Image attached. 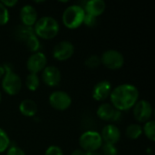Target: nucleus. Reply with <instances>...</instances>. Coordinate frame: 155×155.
I'll list each match as a JSON object with an SVG mask.
<instances>
[{
    "label": "nucleus",
    "instance_id": "nucleus-19",
    "mask_svg": "<svg viewBox=\"0 0 155 155\" xmlns=\"http://www.w3.org/2000/svg\"><path fill=\"white\" fill-rule=\"evenodd\" d=\"M25 45L27 47V49L32 53H36V52H39L40 48H41V43H40V40L39 38L35 35H31L25 41Z\"/></svg>",
    "mask_w": 155,
    "mask_h": 155
},
{
    "label": "nucleus",
    "instance_id": "nucleus-3",
    "mask_svg": "<svg viewBox=\"0 0 155 155\" xmlns=\"http://www.w3.org/2000/svg\"><path fill=\"white\" fill-rule=\"evenodd\" d=\"M4 68H5V74L4 76L2 77V82H1L2 89L6 94L10 96L16 95L22 89V85H23L22 79L17 74L14 72L10 64H4Z\"/></svg>",
    "mask_w": 155,
    "mask_h": 155
},
{
    "label": "nucleus",
    "instance_id": "nucleus-7",
    "mask_svg": "<svg viewBox=\"0 0 155 155\" xmlns=\"http://www.w3.org/2000/svg\"><path fill=\"white\" fill-rule=\"evenodd\" d=\"M48 101L51 107L56 111H65L72 104V98L70 94L61 90H56L51 93Z\"/></svg>",
    "mask_w": 155,
    "mask_h": 155
},
{
    "label": "nucleus",
    "instance_id": "nucleus-4",
    "mask_svg": "<svg viewBox=\"0 0 155 155\" xmlns=\"http://www.w3.org/2000/svg\"><path fill=\"white\" fill-rule=\"evenodd\" d=\"M84 15L85 12L82 5H71L64 9L62 15V22L68 29H77L83 25Z\"/></svg>",
    "mask_w": 155,
    "mask_h": 155
},
{
    "label": "nucleus",
    "instance_id": "nucleus-34",
    "mask_svg": "<svg viewBox=\"0 0 155 155\" xmlns=\"http://www.w3.org/2000/svg\"><path fill=\"white\" fill-rule=\"evenodd\" d=\"M85 155H102L101 153H98V152H88V153H85Z\"/></svg>",
    "mask_w": 155,
    "mask_h": 155
},
{
    "label": "nucleus",
    "instance_id": "nucleus-35",
    "mask_svg": "<svg viewBox=\"0 0 155 155\" xmlns=\"http://www.w3.org/2000/svg\"><path fill=\"white\" fill-rule=\"evenodd\" d=\"M1 100H2V94H1V91H0V103H1Z\"/></svg>",
    "mask_w": 155,
    "mask_h": 155
},
{
    "label": "nucleus",
    "instance_id": "nucleus-29",
    "mask_svg": "<svg viewBox=\"0 0 155 155\" xmlns=\"http://www.w3.org/2000/svg\"><path fill=\"white\" fill-rule=\"evenodd\" d=\"M86 26L88 27H94L96 25V18L94 16H92L90 15L85 14L84 18V23Z\"/></svg>",
    "mask_w": 155,
    "mask_h": 155
},
{
    "label": "nucleus",
    "instance_id": "nucleus-30",
    "mask_svg": "<svg viewBox=\"0 0 155 155\" xmlns=\"http://www.w3.org/2000/svg\"><path fill=\"white\" fill-rule=\"evenodd\" d=\"M1 3L8 9L9 7L11 8V7H14L15 5H17L18 1L17 0H2Z\"/></svg>",
    "mask_w": 155,
    "mask_h": 155
},
{
    "label": "nucleus",
    "instance_id": "nucleus-25",
    "mask_svg": "<svg viewBox=\"0 0 155 155\" xmlns=\"http://www.w3.org/2000/svg\"><path fill=\"white\" fill-rule=\"evenodd\" d=\"M102 155H118L119 152L115 145L109 143H103L101 147Z\"/></svg>",
    "mask_w": 155,
    "mask_h": 155
},
{
    "label": "nucleus",
    "instance_id": "nucleus-22",
    "mask_svg": "<svg viewBox=\"0 0 155 155\" xmlns=\"http://www.w3.org/2000/svg\"><path fill=\"white\" fill-rule=\"evenodd\" d=\"M33 34H35L33 27H28L25 25H19L15 30V36L19 40L24 42Z\"/></svg>",
    "mask_w": 155,
    "mask_h": 155
},
{
    "label": "nucleus",
    "instance_id": "nucleus-15",
    "mask_svg": "<svg viewBox=\"0 0 155 155\" xmlns=\"http://www.w3.org/2000/svg\"><path fill=\"white\" fill-rule=\"evenodd\" d=\"M82 6L85 14L94 16L95 18L103 15L106 9V4L103 0H88L84 2Z\"/></svg>",
    "mask_w": 155,
    "mask_h": 155
},
{
    "label": "nucleus",
    "instance_id": "nucleus-6",
    "mask_svg": "<svg viewBox=\"0 0 155 155\" xmlns=\"http://www.w3.org/2000/svg\"><path fill=\"white\" fill-rule=\"evenodd\" d=\"M101 58V64L110 70L121 69L124 64V57L123 54L115 49L106 50Z\"/></svg>",
    "mask_w": 155,
    "mask_h": 155
},
{
    "label": "nucleus",
    "instance_id": "nucleus-26",
    "mask_svg": "<svg viewBox=\"0 0 155 155\" xmlns=\"http://www.w3.org/2000/svg\"><path fill=\"white\" fill-rule=\"evenodd\" d=\"M10 19V15L8 9L0 1V26L5 25Z\"/></svg>",
    "mask_w": 155,
    "mask_h": 155
},
{
    "label": "nucleus",
    "instance_id": "nucleus-31",
    "mask_svg": "<svg viewBox=\"0 0 155 155\" xmlns=\"http://www.w3.org/2000/svg\"><path fill=\"white\" fill-rule=\"evenodd\" d=\"M121 119H122V112L116 110V112L114 114V119H113V122H118Z\"/></svg>",
    "mask_w": 155,
    "mask_h": 155
},
{
    "label": "nucleus",
    "instance_id": "nucleus-27",
    "mask_svg": "<svg viewBox=\"0 0 155 155\" xmlns=\"http://www.w3.org/2000/svg\"><path fill=\"white\" fill-rule=\"evenodd\" d=\"M45 155H64V153L58 145H50L45 150Z\"/></svg>",
    "mask_w": 155,
    "mask_h": 155
},
{
    "label": "nucleus",
    "instance_id": "nucleus-9",
    "mask_svg": "<svg viewBox=\"0 0 155 155\" xmlns=\"http://www.w3.org/2000/svg\"><path fill=\"white\" fill-rule=\"evenodd\" d=\"M47 65L46 55L43 52H36L32 54L26 61V68L29 74H37L42 72Z\"/></svg>",
    "mask_w": 155,
    "mask_h": 155
},
{
    "label": "nucleus",
    "instance_id": "nucleus-11",
    "mask_svg": "<svg viewBox=\"0 0 155 155\" xmlns=\"http://www.w3.org/2000/svg\"><path fill=\"white\" fill-rule=\"evenodd\" d=\"M62 74L60 70L54 65H46L42 71V80L49 87H56L60 84Z\"/></svg>",
    "mask_w": 155,
    "mask_h": 155
},
{
    "label": "nucleus",
    "instance_id": "nucleus-33",
    "mask_svg": "<svg viewBox=\"0 0 155 155\" xmlns=\"http://www.w3.org/2000/svg\"><path fill=\"white\" fill-rule=\"evenodd\" d=\"M4 74H5V68H4V65L0 64V79H2V77L4 76Z\"/></svg>",
    "mask_w": 155,
    "mask_h": 155
},
{
    "label": "nucleus",
    "instance_id": "nucleus-13",
    "mask_svg": "<svg viewBox=\"0 0 155 155\" xmlns=\"http://www.w3.org/2000/svg\"><path fill=\"white\" fill-rule=\"evenodd\" d=\"M101 137L103 139L104 143H109L115 145L119 143L121 139V131L118 126H116L114 124H106L102 132H101Z\"/></svg>",
    "mask_w": 155,
    "mask_h": 155
},
{
    "label": "nucleus",
    "instance_id": "nucleus-1",
    "mask_svg": "<svg viewBox=\"0 0 155 155\" xmlns=\"http://www.w3.org/2000/svg\"><path fill=\"white\" fill-rule=\"evenodd\" d=\"M139 90L131 84H123L113 88L110 94L111 104L115 110L120 112L129 111L133 109L139 100Z\"/></svg>",
    "mask_w": 155,
    "mask_h": 155
},
{
    "label": "nucleus",
    "instance_id": "nucleus-2",
    "mask_svg": "<svg viewBox=\"0 0 155 155\" xmlns=\"http://www.w3.org/2000/svg\"><path fill=\"white\" fill-rule=\"evenodd\" d=\"M35 35L40 39L51 40L54 38L60 30V25L58 21L52 16H42L38 18L35 25L33 26Z\"/></svg>",
    "mask_w": 155,
    "mask_h": 155
},
{
    "label": "nucleus",
    "instance_id": "nucleus-20",
    "mask_svg": "<svg viewBox=\"0 0 155 155\" xmlns=\"http://www.w3.org/2000/svg\"><path fill=\"white\" fill-rule=\"evenodd\" d=\"M25 86L26 88L31 91V92H35L38 89L39 85H40V79L39 76L37 74H29L26 78H25Z\"/></svg>",
    "mask_w": 155,
    "mask_h": 155
},
{
    "label": "nucleus",
    "instance_id": "nucleus-32",
    "mask_svg": "<svg viewBox=\"0 0 155 155\" xmlns=\"http://www.w3.org/2000/svg\"><path fill=\"white\" fill-rule=\"evenodd\" d=\"M71 155H85V152H84L81 149H77V150L73 151Z\"/></svg>",
    "mask_w": 155,
    "mask_h": 155
},
{
    "label": "nucleus",
    "instance_id": "nucleus-17",
    "mask_svg": "<svg viewBox=\"0 0 155 155\" xmlns=\"http://www.w3.org/2000/svg\"><path fill=\"white\" fill-rule=\"evenodd\" d=\"M116 110L110 103H103L99 105L96 111L98 118L105 122H113Z\"/></svg>",
    "mask_w": 155,
    "mask_h": 155
},
{
    "label": "nucleus",
    "instance_id": "nucleus-28",
    "mask_svg": "<svg viewBox=\"0 0 155 155\" xmlns=\"http://www.w3.org/2000/svg\"><path fill=\"white\" fill-rule=\"evenodd\" d=\"M5 155H25V153L20 147L15 146V145H12L6 150V154Z\"/></svg>",
    "mask_w": 155,
    "mask_h": 155
},
{
    "label": "nucleus",
    "instance_id": "nucleus-10",
    "mask_svg": "<svg viewBox=\"0 0 155 155\" xmlns=\"http://www.w3.org/2000/svg\"><path fill=\"white\" fill-rule=\"evenodd\" d=\"M74 54V45L66 40L61 41L55 45L53 49V56L55 60L64 62L70 59Z\"/></svg>",
    "mask_w": 155,
    "mask_h": 155
},
{
    "label": "nucleus",
    "instance_id": "nucleus-14",
    "mask_svg": "<svg viewBox=\"0 0 155 155\" xmlns=\"http://www.w3.org/2000/svg\"><path fill=\"white\" fill-rule=\"evenodd\" d=\"M19 17L22 22V25L33 27L38 20V14L32 5H25L20 9Z\"/></svg>",
    "mask_w": 155,
    "mask_h": 155
},
{
    "label": "nucleus",
    "instance_id": "nucleus-21",
    "mask_svg": "<svg viewBox=\"0 0 155 155\" xmlns=\"http://www.w3.org/2000/svg\"><path fill=\"white\" fill-rule=\"evenodd\" d=\"M143 134L147 137L148 140L154 142L155 141V122L153 120H150L143 124Z\"/></svg>",
    "mask_w": 155,
    "mask_h": 155
},
{
    "label": "nucleus",
    "instance_id": "nucleus-16",
    "mask_svg": "<svg viewBox=\"0 0 155 155\" xmlns=\"http://www.w3.org/2000/svg\"><path fill=\"white\" fill-rule=\"evenodd\" d=\"M19 112L25 117H34L38 111L36 103L32 99H25L19 104Z\"/></svg>",
    "mask_w": 155,
    "mask_h": 155
},
{
    "label": "nucleus",
    "instance_id": "nucleus-8",
    "mask_svg": "<svg viewBox=\"0 0 155 155\" xmlns=\"http://www.w3.org/2000/svg\"><path fill=\"white\" fill-rule=\"evenodd\" d=\"M133 114L138 123L144 124L151 120L153 114V109L150 102L141 99L138 100V102L133 107Z\"/></svg>",
    "mask_w": 155,
    "mask_h": 155
},
{
    "label": "nucleus",
    "instance_id": "nucleus-5",
    "mask_svg": "<svg viewBox=\"0 0 155 155\" xmlns=\"http://www.w3.org/2000/svg\"><path fill=\"white\" fill-rule=\"evenodd\" d=\"M103 143L104 142L100 133L94 130L85 131L79 137V145L81 150L85 153L97 152L99 149H101Z\"/></svg>",
    "mask_w": 155,
    "mask_h": 155
},
{
    "label": "nucleus",
    "instance_id": "nucleus-18",
    "mask_svg": "<svg viewBox=\"0 0 155 155\" xmlns=\"http://www.w3.org/2000/svg\"><path fill=\"white\" fill-rule=\"evenodd\" d=\"M125 134L130 140H137L143 134V127L139 124H131L126 127Z\"/></svg>",
    "mask_w": 155,
    "mask_h": 155
},
{
    "label": "nucleus",
    "instance_id": "nucleus-23",
    "mask_svg": "<svg viewBox=\"0 0 155 155\" xmlns=\"http://www.w3.org/2000/svg\"><path fill=\"white\" fill-rule=\"evenodd\" d=\"M10 138L7 134V133L0 128V153L6 152V150L10 147Z\"/></svg>",
    "mask_w": 155,
    "mask_h": 155
},
{
    "label": "nucleus",
    "instance_id": "nucleus-24",
    "mask_svg": "<svg viewBox=\"0 0 155 155\" xmlns=\"http://www.w3.org/2000/svg\"><path fill=\"white\" fill-rule=\"evenodd\" d=\"M86 67L90 68V69H95L97 67H99L102 64H101V58L98 55L93 54L90 55L86 58L85 62H84Z\"/></svg>",
    "mask_w": 155,
    "mask_h": 155
},
{
    "label": "nucleus",
    "instance_id": "nucleus-12",
    "mask_svg": "<svg viewBox=\"0 0 155 155\" xmlns=\"http://www.w3.org/2000/svg\"><path fill=\"white\" fill-rule=\"evenodd\" d=\"M113 86L112 84L107 80H103L98 82L93 88L92 97L97 102H103L110 97Z\"/></svg>",
    "mask_w": 155,
    "mask_h": 155
}]
</instances>
